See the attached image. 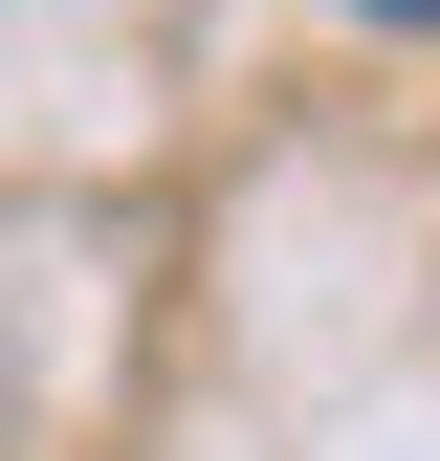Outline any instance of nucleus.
<instances>
[{"label":"nucleus","mask_w":440,"mask_h":461,"mask_svg":"<svg viewBox=\"0 0 440 461\" xmlns=\"http://www.w3.org/2000/svg\"><path fill=\"white\" fill-rule=\"evenodd\" d=\"M374 23H440V0H374Z\"/></svg>","instance_id":"f257e3e1"}]
</instances>
